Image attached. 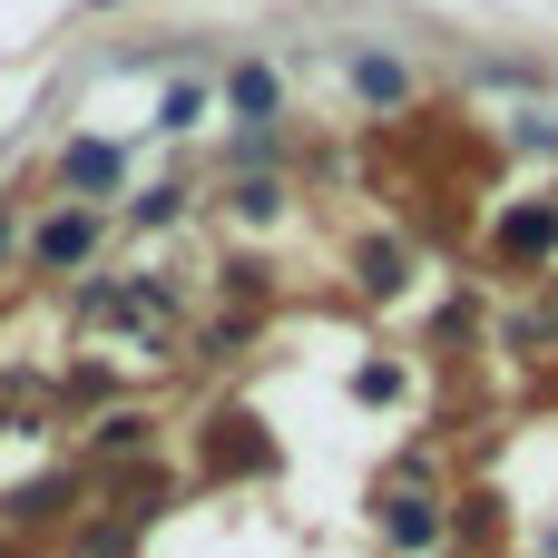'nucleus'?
I'll return each mask as SVG.
<instances>
[{"mask_svg":"<svg viewBox=\"0 0 558 558\" xmlns=\"http://www.w3.org/2000/svg\"><path fill=\"white\" fill-rule=\"evenodd\" d=\"M39 255H49V265H78V255H88V216H59V226L39 235Z\"/></svg>","mask_w":558,"mask_h":558,"instance_id":"nucleus-1","label":"nucleus"},{"mask_svg":"<svg viewBox=\"0 0 558 558\" xmlns=\"http://www.w3.org/2000/svg\"><path fill=\"white\" fill-rule=\"evenodd\" d=\"M69 177H78V186H108V177H118V147H69Z\"/></svg>","mask_w":558,"mask_h":558,"instance_id":"nucleus-2","label":"nucleus"},{"mask_svg":"<svg viewBox=\"0 0 558 558\" xmlns=\"http://www.w3.org/2000/svg\"><path fill=\"white\" fill-rule=\"evenodd\" d=\"M235 108H255V118H265V108H275V78H265V69H235Z\"/></svg>","mask_w":558,"mask_h":558,"instance_id":"nucleus-3","label":"nucleus"},{"mask_svg":"<svg viewBox=\"0 0 558 558\" xmlns=\"http://www.w3.org/2000/svg\"><path fill=\"white\" fill-rule=\"evenodd\" d=\"M432 530H441V520H422V500H402V510H392V539H412V549H422Z\"/></svg>","mask_w":558,"mask_h":558,"instance_id":"nucleus-4","label":"nucleus"}]
</instances>
